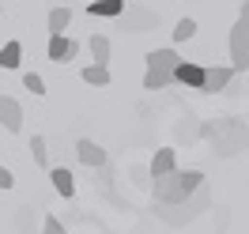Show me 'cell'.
<instances>
[{"label":"cell","mask_w":249,"mask_h":234,"mask_svg":"<svg viewBox=\"0 0 249 234\" xmlns=\"http://www.w3.org/2000/svg\"><path fill=\"white\" fill-rule=\"evenodd\" d=\"M200 136L212 140V151H215L219 159H231V155H238V151H246L249 125L242 117H223L219 125H200Z\"/></svg>","instance_id":"6da1fadb"},{"label":"cell","mask_w":249,"mask_h":234,"mask_svg":"<svg viewBox=\"0 0 249 234\" xmlns=\"http://www.w3.org/2000/svg\"><path fill=\"white\" fill-rule=\"evenodd\" d=\"M208 178L204 170H174L166 178H155L151 181V193H155L159 204H189V197L204 185Z\"/></svg>","instance_id":"7a4b0ae2"},{"label":"cell","mask_w":249,"mask_h":234,"mask_svg":"<svg viewBox=\"0 0 249 234\" xmlns=\"http://www.w3.org/2000/svg\"><path fill=\"white\" fill-rule=\"evenodd\" d=\"M178 49H151L147 53V72H143V91H162V87H170L178 83Z\"/></svg>","instance_id":"3957f363"},{"label":"cell","mask_w":249,"mask_h":234,"mask_svg":"<svg viewBox=\"0 0 249 234\" xmlns=\"http://www.w3.org/2000/svg\"><path fill=\"white\" fill-rule=\"evenodd\" d=\"M231 64L234 72L242 76L249 72V0H242V12H238V23L231 27Z\"/></svg>","instance_id":"277c9868"},{"label":"cell","mask_w":249,"mask_h":234,"mask_svg":"<svg viewBox=\"0 0 249 234\" xmlns=\"http://www.w3.org/2000/svg\"><path fill=\"white\" fill-rule=\"evenodd\" d=\"M113 31H128V34H143V31H155L159 27V12L143 8V4H128V12L117 19H109Z\"/></svg>","instance_id":"5b68a950"},{"label":"cell","mask_w":249,"mask_h":234,"mask_svg":"<svg viewBox=\"0 0 249 234\" xmlns=\"http://www.w3.org/2000/svg\"><path fill=\"white\" fill-rule=\"evenodd\" d=\"M49 61L53 64H68V61H76V53H79V42L76 38H68V34H49Z\"/></svg>","instance_id":"8992f818"},{"label":"cell","mask_w":249,"mask_h":234,"mask_svg":"<svg viewBox=\"0 0 249 234\" xmlns=\"http://www.w3.org/2000/svg\"><path fill=\"white\" fill-rule=\"evenodd\" d=\"M76 159L83 162V166H91V170H102V166H109V155H106V147L102 144H94V140H76Z\"/></svg>","instance_id":"52a82bcc"},{"label":"cell","mask_w":249,"mask_h":234,"mask_svg":"<svg viewBox=\"0 0 249 234\" xmlns=\"http://www.w3.org/2000/svg\"><path fill=\"white\" fill-rule=\"evenodd\" d=\"M155 216L162 219L166 227H185V223L196 219V212H193V204H159L155 200Z\"/></svg>","instance_id":"ba28073f"},{"label":"cell","mask_w":249,"mask_h":234,"mask_svg":"<svg viewBox=\"0 0 249 234\" xmlns=\"http://www.w3.org/2000/svg\"><path fill=\"white\" fill-rule=\"evenodd\" d=\"M238 76L234 64H208V79H204V94H219L231 87V79Z\"/></svg>","instance_id":"9c48e42d"},{"label":"cell","mask_w":249,"mask_h":234,"mask_svg":"<svg viewBox=\"0 0 249 234\" xmlns=\"http://www.w3.org/2000/svg\"><path fill=\"white\" fill-rule=\"evenodd\" d=\"M204 79H208V64H196V61H181L178 64V83H181V87L204 91Z\"/></svg>","instance_id":"30bf717a"},{"label":"cell","mask_w":249,"mask_h":234,"mask_svg":"<svg viewBox=\"0 0 249 234\" xmlns=\"http://www.w3.org/2000/svg\"><path fill=\"white\" fill-rule=\"evenodd\" d=\"M0 128L4 132H19L23 128V106L12 94H0Z\"/></svg>","instance_id":"8fae6325"},{"label":"cell","mask_w":249,"mask_h":234,"mask_svg":"<svg viewBox=\"0 0 249 234\" xmlns=\"http://www.w3.org/2000/svg\"><path fill=\"white\" fill-rule=\"evenodd\" d=\"M147 166H151V181H155V178H166V174L178 170V151H174V147H159Z\"/></svg>","instance_id":"7c38bea8"},{"label":"cell","mask_w":249,"mask_h":234,"mask_svg":"<svg viewBox=\"0 0 249 234\" xmlns=\"http://www.w3.org/2000/svg\"><path fill=\"white\" fill-rule=\"evenodd\" d=\"M124 12H128L124 0H91V4H87V16H94V19H117V16H124Z\"/></svg>","instance_id":"4fadbf2b"},{"label":"cell","mask_w":249,"mask_h":234,"mask_svg":"<svg viewBox=\"0 0 249 234\" xmlns=\"http://www.w3.org/2000/svg\"><path fill=\"white\" fill-rule=\"evenodd\" d=\"M49 181H53V189L61 193L64 200H72V197H76V178H72L68 166H53V170H49Z\"/></svg>","instance_id":"5bb4252c"},{"label":"cell","mask_w":249,"mask_h":234,"mask_svg":"<svg viewBox=\"0 0 249 234\" xmlns=\"http://www.w3.org/2000/svg\"><path fill=\"white\" fill-rule=\"evenodd\" d=\"M23 64V42H4L0 49V72H12Z\"/></svg>","instance_id":"9a60e30c"},{"label":"cell","mask_w":249,"mask_h":234,"mask_svg":"<svg viewBox=\"0 0 249 234\" xmlns=\"http://www.w3.org/2000/svg\"><path fill=\"white\" fill-rule=\"evenodd\" d=\"M87 49H91L94 64H109V38L106 34H91V38H87Z\"/></svg>","instance_id":"2e32d148"},{"label":"cell","mask_w":249,"mask_h":234,"mask_svg":"<svg viewBox=\"0 0 249 234\" xmlns=\"http://www.w3.org/2000/svg\"><path fill=\"white\" fill-rule=\"evenodd\" d=\"M83 83H91V87H109V64H87L83 68Z\"/></svg>","instance_id":"e0dca14e"},{"label":"cell","mask_w":249,"mask_h":234,"mask_svg":"<svg viewBox=\"0 0 249 234\" xmlns=\"http://www.w3.org/2000/svg\"><path fill=\"white\" fill-rule=\"evenodd\" d=\"M31 155H34V162H38V166L53 170V166H49V140L42 136V132H34V136H31Z\"/></svg>","instance_id":"ac0fdd59"},{"label":"cell","mask_w":249,"mask_h":234,"mask_svg":"<svg viewBox=\"0 0 249 234\" xmlns=\"http://www.w3.org/2000/svg\"><path fill=\"white\" fill-rule=\"evenodd\" d=\"M72 23V8H53L49 12V34H64Z\"/></svg>","instance_id":"d6986e66"},{"label":"cell","mask_w":249,"mask_h":234,"mask_svg":"<svg viewBox=\"0 0 249 234\" xmlns=\"http://www.w3.org/2000/svg\"><path fill=\"white\" fill-rule=\"evenodd\" d=\"M189 204H193V212H196V216H204V212H212V185L204 181V185L196 189L193 197H189Z\"/></svg>","instance_id":"ffe728a7"},{"label":"cell","mask_w":249,"mask_h":234,"mask_svg":"<svg viewBox=\"0 0 249 234\" xmlns=\"http://www.w3.org/2000/svg\"><path fill=\"white\" fill-rule=\"evenodd\" d=\"M196 31H200V27H196V19H178V23H174V42H189V38H196Z\"/></svg>","instance_id":"44dd1931"},{"label":"cell","mask_w":249,"mask_h":234,"mask_svg":"<svg viewBox=\"0 0 249 234\" xmlns=\"http://www.w3.org/2000/svg\"><path fill=\"white\" fill-rule=\"evenodd\" d=\"M34 227H38V216H34V208H19V216H16V231H19V234H34Z\"/></svg>","instance_id":"7402d4cb"},{"label":"cell","mask_w":249,"mask_h":234,"mask_svg":"<svg viewBox=\"0 0 249 234\" xmlns=\"http://www.w3.org/2000/svg\"><path fill=\"white\" fill-rule=\"evenodd\" d=\"M38 234H68V227H64L57 216H42V231Z\"/></svg>","instance_id":"603a6c76"},{"label":"cell","mask_w":249,"mask_h":234,"mask_svg":"<svg viewBox=\"0 0 249 234\" xmlns=\"http://www.w3.org/2000/svg\"><path fill=\"white\" fill-rule=\"evenodd\" d=\"M23 87L31 94H46V79L38 76V72H27V76H23Z\"/></svg>","instance_id":"cb8c5ba5"},{"label":"cell","mask_w":249,"mask_h":234,"mask_svg":"<svg viewBox=\"0 0 249 234\" xmlns=\"http://www.w3.org/2000/svg\"><path fill=\"white\" fill-rule=\"evenodd\" d=\"M16 185V174L8 170V166H0V189H4V193H8V189Z\"/></svg>","instance_id":"d4e9b609"},{"label":"cell","mask_w":249,"mask_h":234,"mask_svg":"<svg viewBox=\"0 0 249 234\" xmlns=\"http://www.w3.org/2000/svg\"><path fill=\"white\" fill-rule=\"evenodd\" d=\"M109 181H113V166H102V170H98V185L106 189Z\"/></svg>","instance_id":"484cf974"}]
</instances>
